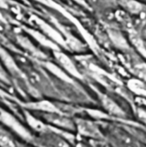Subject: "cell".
<instances>
[{"instance_id":"6da1fadb","label":"cell","mask_w":146,"mask_h":147,"mask_svg":"<svg viewBox=\"0 0 146 147\" xmlns=\"http://www.w3.org/2000/svg\"><path fill=\"white\" fill-rule=\"evenodd\" d=\"M55 56H56L57 59L59 60V62L60 63V65L65 69H66L67 71H69L72 74H77V71L75 65H73L71 60L66 55H65L64 53H56Z\"/></svg>"},{"instance_id":"7a4b0ae2","label":"cell","mask_w":146,"mask_h":147,"mask_svg":"<svg viewBox=\"0 0 146 147\" xmlns=\"http://www.w3.org/2000/svg\"><path fill=\"white\" fill-rule=\"evenodd\" d=\"M125 5H126V8L128 9L130 11L132 12H139L142 9L140 3L135 2V1H133V0H128V1H126L125 3Z\"/></svg>"},{"instance_id":"3957f363","label":"cell","mask_w":146,"mask_h":147,"mask_svg":"<svg viewBox=\"0 0 146 147\" xmlns=\"http://www.w3.org/2000/svg\"><path fill=\"white\" fill-rule=\"evenodd\" d=\"M136 73L139 75V77L144 78L146 80V65L145 64H141L136 66L135 68Z\"/></svg>"},{"instance_id":"277c9868","label":"cell","mask_w":146,"mask_h":147,"mask_svg":"<svg viewBox=\"0 0 146 147\" xmlns=\"http://www.w3.org/2000/svg\"><path fill=\"white\" fill-rule=\"evenodd\" d=\"M23 147H25V146H23Z\"/></svg>"}]
</instances>
